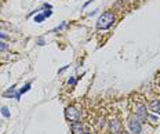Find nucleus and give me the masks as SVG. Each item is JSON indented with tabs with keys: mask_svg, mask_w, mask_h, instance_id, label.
I'll list each match as a JSON object with an SVG mask.
<instances>
[{
	"mask_svg": "<svg viewBox=\"0 0 160 134\" xmlns=\"http://www.w3.org/2000/svg\"><path fill=\"white\" fill-rule=\"evenodd\" d=\"M65 118L69 120V122H79L80 120V111L76 108V106H66L65 109Z\"/></svg>",
	"mask_w": 160,
	"mask_h": 134,
	"instance_id": "nucleus-3",
	"label": "nucleus"
},
{
	"mask_svg": "<svg viewBox=\"0 0 160 134\" xmlns=\"http://www.w3.org/2000/svg\"><path fill=\"white\" fill-rule=\"evenodd\" d=\"M38 44H39V46H44V44H46L44 38H39V39H38Z\"/></svg>",
	"mask_w": 160,
	"mask_h": 134,
	"instance_id": "nucleus-13",
	"label": "nucleus"
},
{
	"mask_svg": "<svg viewBox=\"0 0 160 134\" xmlns=\"http://www.w3.org/2000/svg\"><path fill=\"white\" fill-rule=\"evenodd\" d=\"M6 49H7V44H4V43L0 40V50H6Z\"/></svg>",
	"mask_w": 160,
	"mask_h": 134,
	"instance_id": "nucleus-15",
	"label": "nucleus"
},
{
	"mask_svg": "<svg viewBox=\"0 0 160 134\" xmlns=\"http://www.w3.org/2000/svg\"><path fill=\"white\" fill-rule=\"evenodd\" d=\"M44 14H36V17H35V22H38V24H42L43 21H44Z\"/></svg>",
	"mask_w": 160,
	"mask_h": 134,
	"instance_id": "nucleus-11",
	"label": "nucleus"
},
{
	"mask_svg": "<svg viewBox=\"0 0 160 134\" xmlns=\"http://www.w3.org/2000/svg\"><path fill=\"white\" fill-rule=\"evenodd\" d=\"M83 134H91V133H83Z\"/></svg>",
	"mask_w": 160,
	"mask_h": 134,
	"instance_id": "nucleus-20",
	"label": "nucleus"
},
{
	"mask_svg": "<svg viewBox=\"0 0 160 134\" xmlns=\"http://www.w3.org/2000/svg\"><path fill=\"white\" fill-rule=\"evenodd\" d=\"M113 22H115V15H113V13L111 11H105L102 15H99V18L97 19V29H102V31H105V29L111 28L113 25Z\"/></svg>",
	"mask_w": 160,
	"mask_h": 134,
	"instance_id": "nucleus-1",
	"label": "nucleus"
},
{
	"mask_svg": "<svg viewBox=\"0 0 160 134\" xmlns=\"http://www.w3.org/2000/svg\"><path fill=\"white\" fill-rule=\"evenodd\" d=\"M68 68H69V65H65V66H62V68H61V69H59V71H58V73H62L64 71H66V69H68Z\"/></svg>",
	"mask_w": 160,
	"mask_h": 134,
	"instance_id": "nucleus-17",
	"label": "nucleus"
},
{
	"mask_svg": "<svg viewBox=\"0 0 160 134\" xmlns=\"http://www.w3.org/2000/svg\"><path fill=\"white\" fill-rule=\"evenodd\" d=\"M3 97H6V98H15L17 101H19V100H21V95H19V93H17V89L14 86L10 87L7 91L3 93Z\"/></svg>",
	"mask_w": 160,
	"mask_h": 134,
	"instance_id": "nucleus-5",
	"label": "nucleus"
},
{
	"mask_svg": "<svg viewBox=\"0 0 160 134\" xmlns=\"http://www.w3.org/2000/svg\"><path fill=\"white\" fill-rule=\"evenodd\" d=\"M111 127H112L113 134H118V133L122 131V126H120V123L118 122V120H112V122H111Z\"/></svg>",
	"mask_w": 160,
	"mask_h": 134,
	"instance_id": "nucleus-8",
	"label": "nucleus"
},
{
	"mask_svg": "<svg viewBox=\"0 0 160 134\" xmlns=\"http://www.w3.org/2000/svg\"><path fill=\"white\" fill-rule=\"evenodd\" d=\"M135 116L138 118L141 122H144V120L148 119V109H146V106L145 105H138L137 106V109H135Z\"/></svg>",
	"mask_w": 160,
	"mask_h": 134,
	"instance_id": "nucleus-4",
	"label": "nucleus"
},
{
	"mask_svg": "<svg viewBox=\"0 0 160 134\" xmlns=\"http://www.w3.org/2000/svg\"><path fill=\"white\" fill-rule=\"evenodd\" d=\"M43 14H44V17H46V18H48V17H51V14H52V13H51V11H50V10H48V11H44V13H43Z\"/></svg>",
	"mask_w": 160,
	"mask_h": 134,
	"instance_id": "nucleus-16",
	"label": "nucleus"
},
{
	"mask_svg": "<svg viewBox=\"0 0 160 134\" xmlns=\"http://www.w3.org/2000/svg\"><path fill=\"white\" fill-rule=\"evenodd\" d=\"M149 109L152 111L153 113H156V115H160V101H152L151 105H149Z\"/></svg>",
	"mask_w": 160,
	"mask_h": 134,
	"instance_id": "nucleus-7",
	"label": "nucleus"
},
{
	"mask_svg": "<svg viewBox=\"0 0 160 134\" xmlns=\"http://www.w3.org/2000/svg\"><path fill=\"white\" fill-rule=\"evenodd\" d=\"M97 11H98V10H94V11H91V13H88V15H94V14H97Z\"/></svg>",
	"mask_w": 160,
	"mask_h": 134,
	"instance_id": "nucleus-19",
	"label": "nucleus"
},
{
	"mask_svg": "<svg viewBox=\"0 0 160 134\" xmlns=\"http://www.w3.org/2000/svg\"><path fill=\"white\" fill-rule=\"evenodd\" d=\"M71 131L72 134H83L84 131H83V126L80 122H73L71 125Z\"/></svg>",
	"mask_w": 160,
	"mask_h": 134,
	"instance_id": "nucleus-6",
	"label": "nucleus"
},
{
	"mask_svg": "<svg viewBox=\"0 0 160 134\" xmlns=\"http://www.w3.org/2000/svg\"><path fill=\"white\" fill-rule=\"evenodd\" d=\"M2 115L4 116V118H7V119L11 116V113H10V111H8L7 106H2Z\"/></svg>",
	"mask_w": 160,
	"mask_h": 134,
	"instance_id": "nucleus-10",
	"label": "nucleus"
},
{
	"mask_svg": "<svg viewBox=\"0 0 160 134\" xmlns=\"http://www.w3.org/2000/svg\"><path fill=\"white\" fill-rule=\"evenodd\" d=\"M31 87H32V83H26V85L22 86V89L19 90V95H22V94H25V93H28L29 90H31Z\"/></svg>",
	"mask_w": 160,
	"mask_h": 134,
	"instance_id": "nucleus-9",
	"label": "nucleus"
},
{
	"mask_svg": "<svg viewBox=\"0 0 160 134\" xmlns=\"http://www.w3.org/2000/svg\"><path fill=\"white\" fill-rule=\"evenodd\" d=\"M68 85H69V86H75V85H76V79H75V76H71V78L68 79Z\"/></svg>",
	"mask_w": 160,
	"mask_h": 134,
	"instance_id": "nucleus-12",
	"label": "nucleus"
},
{
	"mask_svg": "<svg viewBox=\"0 0 160 134\" xmlns=\"http://www.w3.org/2000/svg\"><path fill=\"white\" fill-rule=\"evenodd\" d=\"M127 125H128V129H130V131H131V133L139 134L142 131V122L137 118V116H134V115L128 118Z\"/></svg>",
	"mask_w": 160,
	"mask_h": 134,
	"instance_id": "nucleus-2",
	"label": "nucleus"
},
{
	"mask_svg": "<svg viewBox=\"0 0 160 134\" xmlns=\"http://www.w3.org/2000/svg\"><path fill=\"white\" fill-rule=\"evenodd\" d=\"M148 118L151 120H153V122H158V118H156V116H153V115H149V113H148Z\"/></svg>",
	"mask_w": 160,
	"mask_h": 134,
	"instance_id": "nucleus-18",
	"label": "nucleus"
},
{
	"mask_svg": "<svg viewBox=\"0 0 160 134\" xmlns=\"http://www.w3.org/2000/svg\"><path fill=\"white\" fill-rule=\"evenodd\" d=\"M65 25H66L65 22H62L61 25H59V26H57V28L54 29V32H58V31H61V29H64V28H65Z\"/></svg>",
	"mask_w": 160,
	"mask_h": 134,
	"instance_id": "nucleus-14",
	"label": "nucleus"
}]
</instances>
